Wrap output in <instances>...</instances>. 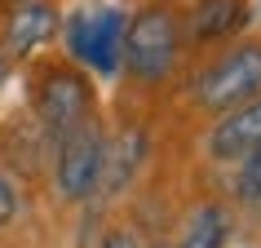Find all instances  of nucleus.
Masks as SVG:
<instances>
[{"label":"nucleus","mask_w":261,"mask_h":248,"mask_svg":"<svg viewBox=\"0 0 261 248\" xmlns=\"http://www.w3.org/2000/svg\"><path fill=\"white\" fill-rule=\"evenodd\" d=\"M181 18L168 5H151L142 14L128 18L124 27V49H120V67L133 76L138 84H160L173 76L181 58Z\"/></svg>","instance_id":"nucleus-1"},{"label":"nucleus","mask_w":261,"mask_h":248,"mask_svg":"<svg viewBox=\"0 0 261 248\" xmlns=\"http://www.w3.org/2000/svg\"><path fill=\"white\" fill-rule=\"evenodd\" d=\"M261 97V40H239L226 54H217L191 84V102L208 111L213 120L226 111Z\"/></svg>","instance_id":"nucleus-2"},{"label":"nucleus","mask_w":261,"mask_h":248,"mask_svg":"<svg viewBox=\"0 0 261 248\" xmlns=\"http://www.w3.org/2000/svg\"><path fill=\"white\" fill-rule=\"evenodd\" d=\"M102 164H107V133L102 120L89 115L71 133L54 142V182L67 204H84L102 191Z\"/></svg>","instance_id":"nucleus-3"},{"label":"nucleus","mask_w":261,"mask_h":248,"mask_svg":"<svg viewBox=\"0 0 261 248\" xmlns=\"http://www.w3.org/2000/svg\"><path fill=\"white\" fill-rule=\"evenodd\" d=\"M124 27L128 18L115 5L102 9H80L67 18V49L80 67L97 71V76H115L120 71V49H124Z\"/></svg>","instance_id":"nucleus-4"},{"label":"nucleus","mask_w":261,"mask_h":248,"mask_svg":"<svg viewBox=\"0 0 261 248\" xmlns=\"http://www.w3.org/2000/svg\"><path fill=\"white\" fill-rule=\"evenodd\" d=\"M36 115H40L44 138L58 142L62 133H71L80 120L97 115L93 111V89L75 67H49L36 80Z\"/></svg>","instance_id":"nucleus-5"},{"label":"nucleus","mask_w":261,"mask_h":248,"mask_svg":"<svg viewBox=\"0 0 261 248\" xmlns=\"http://www.w3.org/2000/svg\"><path fill=\"white\" fill-rule=\"evenodd\" d=\"M257 146H261V97H252V102L226 111L208 124L204 151L213 164H244Z\"/></svg>","instance_id":"nucleus-6"},{"label":"nucleus","mask_w":261,"mask_h":248,"mask_svg":"<svg viewBox=\"0 0 261 248\" xmlns=\"http://www.w3.org/2000/svg\"><path fill=\"white\" fill-rule=\"evenodd\" d=\"M248 22H252L248 0H195L191 14L181 18V36L191 44H217L244 31Z\"/></svg>","instance_id":"nucleus-7"},{"label":"nucleus","mask_w":261,"mask_h":248,"mask_svg":"<svg viewBox=\"0 0 261 248\" xmlns=\"http://www.w3.org/2000/svg\"><path fill=\"white\" fill-rule=\"evenodd\" d=\"M62 14L54 9V0H27V5H14L9 18H5V58H27L31 49H40L44 40H54Z\"/></svg>","instance_id":"nucleus-8"},{"label":"nucleus","mask_w":261,"mask_h":248,"mask_svg":"<svg viewBox=\"0 0 261 248\" xmlns=\"http://www.w3.org/2000/svg\"><path fill=\"white\" fill-rule=\"evenodd\" d=\"M234 235V208L226 200H204L186 213L173 248H226Z\"/></svg>","instance_id":"nucleus-9"},{"label":"nucleus","mask_w":261,"mask_h":248,"mask_svg":"<svg viewBox=\"0 0 261 248\" xmlns=\"http://www.w3.org/2000/svg\"><path fill=\"white\" fill-rule=\"evenodd\" d=\"M142 160H146V138H142L138 129H128V133H120L115 142H107L102 186H107V191H124V186H128V178L138 173Z\"/></svg>","instance_id":"nucleus-10"},{"label":"nucleus","mask_w":261,"mask_h":248,"mask_svg":"<svg viewBox=\"0 0 261 248\" xmlns=\"http://www.w3.org/2000/svg\"><path fill=\"white\" fill-rule=\"evenodd\" d=\"M252 191H261V146L248 155L244 164H234V200H244Z\"/></svg>","instance_id":"nucleus-11"},{"label":"nucleus","mask_w":261,"mask_h":248,"mask_svg":"<svg viewBox=\"0 0 261 248\" xmlns=\"http://www.w3.org/2000/svg\"><path fill=\"white\" fill-rule=\"evenodd\" d=\"M97 248H142V239L133 226H111V231H102Z\"/></svg>","instance_id":"nucleus-12"},{"label":"nucleus","mask_w":261,"mask_h":248,"mask_svg":"<svg viewBox=\"0 0 261 248\" xmlns=\"http://www.w3.org/2000/svg\"><path fill=\"white\" fill-rule=\"evenodd\" d=\"M14 217H18V191H14V182L0 173V226H9Z\"/></svg>","instance_id":"nucleus-13"},{"label":"nucleus","mask_w":261,"mask_h":248,"mask_svg":"<svg viewBox=\"0 0 261 248\" xmlns=\"http://www.w3.org/2000/svg\"><path fill=\"white\" fill-rule=\"evenodd\" d=\"M5 76H9V58L0 54V84H5Z\"/></svg>","instance_id":"nucleus-14"},{"label":"nucleus","mask_w":261,"mask_h":248,"mask_svg":"<svg viewBox=\"0 0 261 248\" xmlns=\"http://www.w3.org/2000/svg\"><path fill=\"white\" fill-rule=\"evenodd\" d=\"M151 248H173V244H164V239H160V244H151Z\"/></svg>","instance_id":"nucleus-15"},{"label":"nucleus","mask_w":261,"mask_h":248,"mask_svg":"<svg viewBox=\"0 0 261 248\" xmlns=\"http://www.w3.org/2000/svg\"><path fill=\"white\" fill-rule=\"evenodd\" d=\"M5 5H27V0H5Z\"/></svg>","instance_id":"nucleus-16"}]
</instances>
